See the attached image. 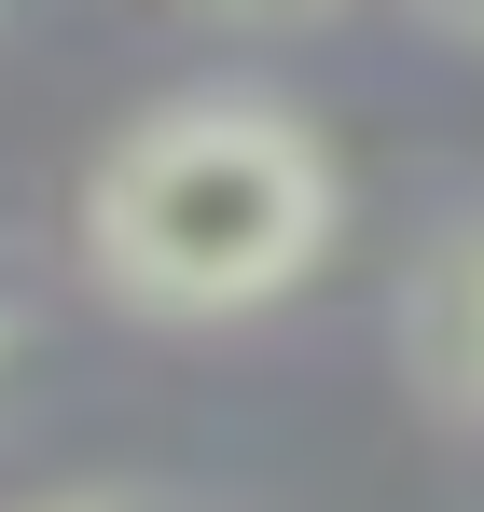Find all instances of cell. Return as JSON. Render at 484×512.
Segmentation results:
<instances>
[{
  "label": "cell",
  "mask_w": 484,
  "mask_h": 512,
  "mask_svg": "<svg viewBox=\"0 0 484 512\" xmlns=\"http://www.w3.org/2000/svg\"><path fill=\"white\" fill-rule=\"evenodd\" d=\"M42 512H222V499H180V485H70Z\"/></svg>",
  "instance_id": "3957f363"
},
{
  "label": "cell",
  "mask_w": 484,
  "mask_h": 512,
  "mask_svg": "<svg viewBox=\"0 0 484 512\" xmlns=\"http://www.w3.org/2000/svg\"><path fill=\"white\" fill-rule=\"evenodd\" d=\"M388 346H402V388L429 416L484 429V194L415 236L402 291H388Z\"/></svg>",
  "instance_id": "7a4b0ae2"
},
{
  "label": "cell",
  "mask_w": 484,
  "mask_h": 512,
  "mask_svg": "<svg viewBox=\"0 0 484 512\" xmlns=\"http://www.w3.org/2000/svg\"><path fill=\"white\" fill-rule=\"evenodd\" d=\"M180 14H208V28H319L332 0H180Z\"/></svg>",
  "instance_id": "277c9868"
},
{
  "label": "cell",
  "mask_w": 484,
  "mask_h": 512,
  "mask_svg": "<svg viewBox=\"0 0 484 512\" xmlns=\"http://www.w3.org/2000/svg\"><path fill=\"white\" fill-rule=\"evenodd\" d=\"M415 28H443V42H484V0H402Z\"/></svg>",
  "instance_id": "5b68a950"
},
{
  "label": "cell",
  "mask_w": 484,
  "mask_h": 512,
  "mask_svg": "<svg viewBox=\"0 0 484 512\" xmlns=\"http://www.w3.org/2000/svg\"><path fill=\"white\" fill-rule=\"evenodd\" d=\"M70 236H83V277L125 319H180V333L263 319L346 236L332 125L291 111L277 84H180L97 139Z\"/></svg>",
  "instance_id": "6da1fadb"
},
{
  "label": "cell",
  "mask_w": 484,
  "mask_h": 512,
  "mask_svg": "<svg viewBox=\"0 0 484 512\" xmlns=\"http://www.w3.org/2000/svg\"><path fill=\"white\" fill-rule=\"evenodd\" d=\"M0 346H14V305H0Z\"/></svg>",
  "instance_id": "8992f818"
}]
</instances>
